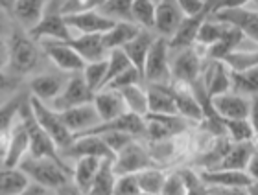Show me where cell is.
I'll use <instances>...</instances> for the list:
<instances>
[{
	"instance_id": "39",
	"label": "cell",
	"mask_w": 258,
	"mask_h": 195,
	"mask_svg": "<svg viewBox=\"0 0 258 195\" xmlns=\"http://www.w3.org/2000/svg\"><path fill=\"white\" fill-rule=\"evenodd\" d=\"M227 30H229L227 24H223V22H220V21H214V19H210L209 17V19H205L203 24L199 26L198 35H196V43H198L199 46L209 48L210 44L218 43V41L225 35Z\"/></svg>"
},
{
	"instance_id": "50",
	"label": "cell",
	"mask_w": 258,
	"mask_h": 195,
	"mask_svg": "<svg viewBox=\"0 0 258 195\" xmlns=\"http://www.w3.org/2000/svg\"><path fill=\"white\" fill-rule=\"evenodd\" d=\"M184 17H194L207 8V0H175Z\"/></svg>"
},
{
	"instance_id": "49",
	"label": "cell",
	"mask_w": 258,
	"mask_h": 195,
	"mask_svg": "<svg viewBox=\"0 0 258 195\" xmlns=\"http://www.w3.org/2000/svg\"><path fill=\"white\" fill-rule=\"evenodd\" d=\"M159 195H184V182L181 179L179 171L166 173L164 182H162L161 193Z\"/></svg>"
},
{
	"instance_id": "19",
	"label": "cell",
	"mask_w": 258,
	"mask_h": 195,
	"mask_svg": "<svg viewBox=\"0 0 258 195\" xmlns=\"http://www.w3.org/2000/svg\"><path fill=\"white\" fill-rule=\"evenodd\" d=\"M210 6H212V0H207V8L201 13H198V15L194 17H184V21L181 22L177 32L168 39V50H183V48H188V46H194L199 26L210 15Z\"/></svg>"
},
{
	"instance_id": "2",
	"label": "cell",
	"mask_w": 258,
	"mask_h": 195,
	"mask_svg": "<svg viewBox=\"0 0 258 195\" xmlns=\"http://www.w3.org/2000/svg\"><path fill=\"white\" fill-rule=\"evenodd\" d=\"M19 120L24 124V127H26V131H28V138H30V151H28V157L50 158V160L61 164L64 168H69V164L64 162V158L59 155V149L55 147L52 138L41 129V125L33 118L32 111H30V105H28V96L24 98V102H22L21 109H19Z\"/></svg>"
},
{
	"instance_id": "32",
	"label": "cell",
	"mask_w": 258,
	"mask_h": 195,
	"mask_svg": "<svg viewBox=\"0 0 258 195\" xmlns=\"http://www.w3.org/2000/svg\"><path fill=\"white\" fill-rule=\"evenodd\" d=\"M113 158H103L100 162V168H98L94 179H92L87 195H111L113 193V186L114 180H116V175L113 171Z\"/></svg>"
},
{
	"instance_id": "56",
	"label": "cell",
	"mask_w": 258,
	"mask_h": 195,
	"mask_svg": "<svg viewBox=\"0 0 258 195\" xmlns=\"http://www.w3.org/2000/svg\"><path fill=\"white\" fill-rule=\"evenodd\" d=\"M8 66V43L0 41V70H4Z\"/></svg>"
},
{
	"instance_id": "22",
	"label": "cell",
	"mask_w": 258,
	"mask_h": 195,
	"mask_svg": "<svg viewBox=\"0 0 258 195\" xmlns=\"http://www.w3.org/2000/svg\"><path fill=\"white\" fill-rule=\"evenodd\" d=\"M103 33H94V35H78V37L69 39L67 43L76 50V54L80 55L85 63L92 61H102L107 57L109 50L105 48L102 39Z\"/></svg>"
},
{
	"instance_id": "21",
	"label": "cell",
	"mask_w": 258,
	"mask_h": 195,
	"mask_svg": "<svg viewBox=\"0 0 258 195\" xmlns=\"http://www.w3.org/2000/svg\"><path fill=\"white\" fill-rule=\"evenodd\" d=\"M201 81L209 94V98L220 96V94L229 92L231 88V79H229V70L221 61H209L205 70H201Z\"/></svg>"
},
{
	"instance_id": "24",
	"label": "cell",
	"mask_w": 258,
	"mask_h": 195,
	"mask_svg": "<svg viewBox=\"0 0 258 195\" xmlns=\"http://www.w3.org/2000/svg\"><path fill=\"white\" fill-rule=\"evenodd\" d=\"M146 98L150 114H177L170 83H151L146 88Z\"/></svg>"
},
{
	"instance_id": "62",
	"label": "cell",
	"mask_w": 258,
	"mask_h": 195,
	"mask_svg": "<svg viewBox=\"0 0 258 195\" xmlns=\"http://www.w3.org/2000/svg\"><path fill=\"white\" fill-rule=\"evenodd\" d=\"M153 2H155V4H157V2H159V0H153Z\"/></svg>"
},
{
	"instance_id": "51",
	"label": "cell",
	"mask_w": 258,
	"mask_h": 195,
	"mask_svg": "<svg viewBox=\"0 0 258 195\" xmlns=\"http://www.w3.org/2000/svg\"><path fill=\"white\" fill-rule=\"evenodd\" d=\"M249 2H254V0H212V6H210V15L216 13V11H221V10L243 8V6H247Z\"/></svg>"
},
{
	"instance_id": "35",
	"label": "cell",
	"mask_w": 258,
	"mask_h": 195,
	"mask_svg": "<svg viewBox=\"0 0 258 195\" xmlns=\"http://www.w3.org/2000/svg\"><path fill=\"white\" fill-rule=\"evenodd\" d=\"M225 136L231 142H256V127L253 120H223Z\"/></svg>"
},
{
	"instance_id": "15",
	"label": "cell",
	"mask_w": 258,
	"mask_h": 195,
	"mask_svg": "<svg viewBox=\"0 0 258 195\" xmlns=\"http://www.w3.org/2000/svg\"><path fill=\"white\" fill-rule=\"evenodd\" d=\"M57 114H59L64 127L74 136L83 135V133H87L89 129H92L94 125H98L102 122L92 103L78 105V107H72V109H64V111H59Z\"/></svg>"
},
{
	"instance_id": "3",
	"label": "cell",
	"mask_w": 258,
	"mask_h": 195,
	"mask_svg": "<svg viewBox=\"0 0 258 195\" xmlns=\"http://www.w3.org/2000/svg\"><path fill=\"white\" fill-rule=\"evenodd\" d=\"M19 168L26 173L30 182L39 184L46 190H57L59 186L67 184L72 177V169L64 168L61 164L50 160V158H22Z\"/></svg>"
},
{
	"instance_id": "4",
	"label": "cell",
	"mask_w": 258,
	"mask_h": 195,
	"mask_svg": "<svg viewBox=\"0 0 258 195\" xmlns=\"http://www.w3.org/2000/svg\"><path fill=\"white\" fill-rule=\"evenodd\" d=\"M28 105H30V111H32L35 122H37V124L41 125V129L52 138L55 147L61 149V151L67 149V147L72 144V140H74V135L64 127L57 111H54L48 103H43L41 100H37V98H33V96H28Z\"/></svg>"
},
{
	"instance_id": "12",
	"label": "cell",
	"mask_w": 258,
	"mask_h": 195,
	"mask_svg": "<svg viewBox=\"0 0 258 195\" xmlns=\"http://www.w3.org/2000/svg\"><path fill=\"white\" fill-rule=\"evenodd\" d=\"M201 57H199L198 50L194 46L179 50V54L173 57V63L170 65V79L173 83H183L190 85L201 76Z\"/></svg>"
},
{
	"instance_id": "58",
	"label": "cell",
	"mask_w": 258,
	"mask_h": 195,
	"mask_svg": "<svg viewBox=\"0 0 258 195\" xmlns=\"http://www.w3.org/2000/svg\"><path fill=\"white\" fill-rule=\"evenodd\" d=\"M13 2H15V0H0V8L10 11V8L13 6Z\"/></svg>"
},
{
	"instance_id": "60",
	"label": "cell",
	"mask_w": 258,
	"mask_h": 195,
	"mask_svg": "<svg viewBox=\"0 0 258 195\" xmlns=\"http://www.w3.org/2000/svg\"><path fill=\"white\" fill-rule=\"evenodd\" d=\"M2 157H4V147L0 146V158H2Z\"/></svg>"
},
{
	"instance_id": "52",
	"label": "cell",
	"mask_w": 258,
	"mask_h": 195,
	"mask_svg": "<svg viewBox=\"0 0 258 195\" xmlns=\"http://www.w3.org/2000/svg\"><path fill=\"white\" fill-rule=\"evenodd\" d=\"M220 195H256V182L247 188H223V190H218Z\"/></svg>"
},
{
	"instance_id": "9",
	"label": "cell",
	"mask_w": 258,
	"mask_h": 195,
	"mask_svg": "<svg viewBox=\"0 0 258 195\" xmlns=\"http://www.w3.org/2000/svg\"><path fill=\"white\" fill-rule=\"evenodd\" d=\"M26 33L35 43L43 41V39H54V41H69V39H72L70 28L67 26L64 17L61 15L59 6L57 8H46L41 21L32 30H28Z\"/></svg>"
},
{
	"instance_id": "43",
	"label": "cell",
	"mask_w": 258,
	"mask_h": 195,
	"mask_svg": "<svg viewBox=\"0 0 258 195\" xmlns=\"http://www.w3.org/2000/svg\"><path fill=\"white\" fill-rule=\"evenodd\" d=\"M179 175L184 182V195H209L212 188L205 184L201 177H199V171H194V169H179Z\"/></svg>"
},
{
	"instance_id": "14",
	"label": "cell",
	"mask_w": 258,
	"mask_h": 195,
	"mask_svg": "<svg viewBox=\"0 0 258 195\" xmlns=\"http://www.w3.org/2000/svg\"><path fill=\"white\" fill-rule=\"evenodd\" d=\"M61 157H70V158H80V157H94V158H114L113 151L107 147V144L102 140V136L98 135H80L74 136V140L63 153H59Z\"/></svg>"
},
{
	"instance_id": "25",
	"label": "cell",
	"mask_w": 258,
	"mask_h": 195,
	"mask_svg": "<svg viewBox=\"0 0 258 195\" xmlns=\"http://www.w3.org/2000/svg\"><path fill=\"white\" fill-rule=\"evenodd\" d=\"M256 155V142H231L218 168L245 171L249 160ZM216 168V169H218Z\"/></svg>"
},
{
	"instance_id": "42",
	"label": "cell",
	"mask_w": 258,
	"mask_h": 195,
	"mask_svg": "<svg viewBox=\"0 0 258 195\" xmlns=\"http://www.w3.org/2000/svg\"><path fill=\"white\" fill-rule=\"evenodd\" d=\"M131 4L133 0H105L98 11L113 21L131 22Z\"/></svg>"
},
{
	"instance_id": "34",
	"label": "cell",
	"mask_w": 258,
	"mask_h": 195,
	"mask_svg": "<svg viewBox=\"0 0 258 195\" xmlns=\"http://www.w3.org/2000/svg\"><path fill=\"white\" fill-rule=\"evenodd\" d=\"M100 162H102V160L94 157L76 158V166H74V169H72V182H74L81 191L87 193L92 179H94V175H96L98 168H100Z\"/></svg>"
},
{
	"instance_id": "54",
	"label": "cell",
	"mask_w": 258,
	"mask_h": 195,
	"mask_svg": "<svg viewBox=\"0 0 258 195\" xmlns=\"http://www.w3.org/2000/svg\"><path fill=\"white\" fill-rule=\"evenodd\" d=\"M10 24L11 22H10V17H8V11L0 8V41H6L8 33H11Z\"/></svg>"
},
{
	"instance_id": "53",
	"label": "cell",
	"mask_w": 258,
	"mask_h": 195,
	"mask_svg": "<svg viewBox=\"0 0 258 195\" xmlns=\"http://www.w3.org/2000/svg\"><path fill=\"white\" fill-rule=\"evenodd\" d=\"M17 87V77L0 70V92H10Z\"/></svg>"
},
{
	"instance_id": "6",
	"label": "cell",
	"mask_w": 258,
	"mask_h": 195,
	"mask_svg": "<svg viewBox=\"0 0 258 195\" xmlns=\"http://www.w3.org/2000/svg\"><path fill=\"white\" fill-rule=\"evenodd\" d=\"M168 39L157 37L151 44L144 61V77L148 83H170V59H168Z\"/></svg>"
},
{
	"instance_id": "30",
	"label": "cell",
	"mask_w": 258,
	"mask_h": 195,
	"mask_svg": "<svg viewBox=\"0 0 258 195\" xmlns=\"http://www.w3.org/2000/svg\"><path fill=\"white\" fill-rule=\"evenodd\" d=\"M231 92L245 98H256L258 92V66L243 72H229Z\"/></svg>"
},
{
	"instance_id": "47",
	"label": "cell",
	"mask_w": 258,
	"mask_h": 195,
	"mask_svg": "<svg viewBox=\"0 0 258 195\" xmlns=\"http://www.w3.org/2000/svg\"><path fill=\"white\" fill-rule=\"evenodd\" d=\"M102 140L107 144V147L113 151V155H116L118 151H122L129 142L135 140V136L127 135V133H120V131H107V133H102Z\"/></svg>"
},
{
	"instance_id": "38",
	"label": "cell",
	"mask_w": 258,
	"mask_h": 195,
	"mask_svg": "<svg viewBox=\"0 0 258 195\" xmlns=\"http://www.w3.org/2000/svg\"><path fill=\"white\" fill-rule=\"evenodd\" d=\"M105 74H107V57L102 61L85 63L83 70H81V77H83V81H85V85L89 87V90H91L92 94L103 88Z\"/></svg>"
},
{
	"instance_id": "48",
	"label": "cell",
	"mask_w": 258,
	"mask_h": 195,
	"mask_svg": "<svg viewBox=\"0 0 258 195\" xmlns=\"http://www.w3.org/2000/svg\"><path fill=\"white\" fill-rule=\"evenodd\" d=\"M139 182L135 173L131 175H116L113 186V193L111 195H137L139 193Z\"/></svg>"
},
{
	"instance_id": "44",
	"label": "cell",
	"mask_w": 258,
	"mask_h": 195,
	"mask_svg": "<svg viewBox=\"0 0 258 195\" xmlns=\"http://www.w3.org/2000/svg\"><path fill=\"white\" fill-rule=\"evenodd\" d=\"M127 66H131L129 59L125 57V54L122 52V48H113L109 50L107 54V74H105V83H103V87L107 85L114 76H118L120 72L125 70Z\"/></svg>"
},
{
	"instance_id": "7",
	"label": "cell",
	"mask_w": 258,
	"mask_h": 195,
	"mask_svg": "<svg viewBox=\"0 0 258 195\" xmlns=\"http://www.w3.org/2000/svg\"><path fill=\"white\" fill-rule=\"evenodd\" d=\"M216 114L221 120H253L254 122V98H245L234 92H225L210 98Z\"/></svg>"
},
{
	"instance_id": "33",
	"label": "cell",
	"mask_w": 258,
	"mask_h": 195,
	"mask_svg": "<svg viewBox=\"0 0 258 195\" xmlns=\"http://www.w3.org/2000/svg\"><path fill=\"white\" fill-rule=\"evenodd\" d=\"M32 184L21 168L0 169V195H19Z\"/></svg>"
},
{
	"instance_id": "26",
	"label": "cell",
	"mask_w": 258,
	"mask_h": 195,
	"mask_svg": "<svg viewBox=\"0 0 258 195\" xmlns=\"http://www.w3.org/2000/svg\"><path fill=\"white\" fill-rule=\"evenodd\" d=\"M170 88H172V98H173V102H175V109H177L179 116L184 120L201 122V120H203V113H201V107H199V103L196 102V98H194L188 85L172 83Z\"/></svg>"
},
{
	"instance_id": "5",
	"label": "cell",
	"mask_w": 258,
	"mask_h": 195,
	"mask_svg": "<svg viewBox=\"0 0 258 195\" xmlns=\"http://www.w3.org/2000/svg\"><path fill=\"white\" fill-rule=\"evenodd\" d=\"M39 48L61 72L67 74H78L83 70L85 61L76 54V50L67 41H54V39H43L39 41Z\"/></svg>"
},
{
	"instance_id": "59",
	"label": "cell",
	"mask_w": 258,
	"mask_h": 195,
	"mask_svg": "<svg viewBox=\"0 0 258 195\" xmlns=\"http://www.w3.org/2000/svg\"><path fill=\"white\" fill-rule=\"evenodd\" d=\"M209 195H220V191L218 190H214V188H212V190H210V193Z\"/></svg>"
},
{
	"instance_id": "31",
	"label": "cell",
	"mask_w": 258,
	"mask_h": 195,
	"mask_svg": "<svg viewBox=\"0 0 258 195\" xmlns=\"http://www.w3.org/2000/svg\"><path fill=\"white\" fill-rule=\"evenodd\" d=\"M140 30H142V28H139L137 24H133V22L116 21L114 22V26L102 35L103 44H105V48L107 50L122 48V46H124L125 43H129Z\"/></svg>"
},
{
	"instance_id": "1",
	"label": "cell",
	"mask_w": 258,
	"mask_h": 195,
	"mask_svg": "<svg viewBox=\"0 0 258 195\" xmlns=\"http://www.w3.org/2000/svg\"><path fill=\"white\" fill-rule=\"evenodd\" d=\"M8 43V66L11 76H26L35 70L41 59V48L37 43L30 39L24 30L17 28L10 33Z\"/></svg>"
},
{
	"instance_id": "41",
	"label": "cell",
	"mask_w": 258,
	"mask_h": 195,
	"mask_svg": "<svg viewBox=\"0 0 258 195\" xmlns=\"http://www.w3.org/2000/svg\"><path fill=\"white\" fill-rule=\"evenodd\" d=\"M137 177V182H139V190L144 191V193H151V195H159L161 193L162 182H164V177L166 173L157 169L155 166L148 169H142L139 173H135Z\"/></svg>"
},
{
	"instance_id": "45",
	"label": "cell",
	"mask_w": 258,
	"mask_h": 195,
	"mask_svg": "<svg viewBox=\"0 0 258 195\" xmlns=\"http://www.w3.org/2000/svg\"><path fill=\"white\" fill-rule=\"evenodd\" d=\"M105 0H64L59 6L61 15H74V13H83V11L100 10V6Z\"/></svg>"
},
{
	"instance_id": "28",
	"label": "cell",
	"mask_w": 258,
	"mask_h": 195,
	"mask_svg": "<svg viewBox=\"0 0 258 195\" xmlns=\"http://www.w3.org/2000/svg\"><path fill=\"white\" fill-rule=\"evenodd\" d=\"M67 79L69 77H63L59 74H39L30 81V92L43 103H48L55 100V96L63 90Z\"/></svg>"
},
{
	"instance_id": "57",
	"label": "cell",
	"mask_w": 258,
	"mask_h": 195,
	"mask_svg": "<svg viewBox=\"0 0 258 195\" xmlns=\"http://www.w3.org/2000/svg\"><path fill=\"white\" fill-rule=\"evenodd\" d=\"M46 193V188H43V186H39V184H30L26 188V190L22 191V193H19V195H44Z\"/></svg>"
},
{
	"instance_id": "40",
	"label": "cell",
	"mask_w": 258,
	"mask_h": 195,
	"mask_svg": "<svg viewBox=\"0 0 258 195\" xmlns=\"http://www.w3.org/2000/svg\"><path fill=\"white\" fill-rule=\"evenodd\" d=\"M131 22L142 30H153L155 22V2L153 0H133Z\"/></svg>"
},
{
	"instance_id": "37",
	"label": "cell",
	"mask_w": 258,
	"mask_h": 195,
	"mask_svg": "<svg viewBox=\"0 0 258 195\" xmlns=\"http://www.w3.org/2000/svg\"><path fill=\"white\" fill-rule=\"evenodd\" d=\"M229 72H243L258 66V52L256 50H232L221 59Z\"/></svg>"
},
{
	"instance_id": "20",
	"label": "cell",
	"mask_w": 258,
	"mask_h": 195,
	"mask_svg": "<svg viewBox=\"0 0 258 195\" xmlns=\"http://www.w3.org/2000/svg\"><path fill=\"white\" fill-rule=\"evenodd\" d=\"M92 105H94L102 122H109V120L116 118L120 114L127 113L125 103L122 100V94L118 90H113V88H102V90L94 92Z\"/></svg>"
},
{
	"instance_id": "13",
	"label": "cell",
	"mask_w": 258,
	"mask_h": 195,
	"mask_svg": "<svg viewBox=\"0 0 258 195\" xmlns=\"http://www.w3.org/2000/svg\"><path fill=\"white\" fill-rule=\"evenodd\" d=\"M30 151V138H28V131L24 127L21 120L17 118V122L11 127L8 140L4 144V162L6 168H19V164L22 162V158L28 157Z\"/></svg>"
},
{
	"instance_id": "18",
	"label": "cell",
	"mask_w": 258,
	"mask_h": 195,
	"mask_svg": "<svg viewBox=\"0 0 258 195\" xmlns=\"http://www.w3.org/2000/svg\"><path fill=\"white\" fill-rule=\"evenodd\" d=\"M184 21L183 11L179 10L175 0H159L155 4V22L153 30H157L159 37L170 39L177 32L181 22Z\"/></svg>"
},
{
	"instance_id": "46",
	"label": "cell",
	"mask_w": 258,
	"mask_h": 195,
	"mask_svg": "<svg viewBox=\"0 0 258 195\" xmlns=\"http://www.w3.org/2000/svg\"><path fill=\"white\" fill-rule=\"evenodd\" d=\"M142 81V74H140L135 66H127L125 70H122L118 76H114L111 81L103 88H113V90H120V88L129 87V85H137Z\"/></svg>"
},
{
	"instance_id": "11",
	"label": "cell",
	"mask_w": 258,
	"mask_h": 195,
	"mask_svg": "<svg viewBox=\"0 0 258 195\" xmlns=\"http://www.w3.org/2000/svg\"><path fill=\"white\" fill-rule=\"evenodd\" d=\"M92 96L94 94L85 85L83 77H81V72H78V74H72L67 79L63 90L55 96V100H52L50 107L59 113V111H64V109H72V107H78V105L92 103Z\"/></svg>"
},
{
	"instance_id": "16",
	"label": "cell",
	"mask_w": 258,
	"mask_h": 195,
	"mask_svg": "<svg viewBox=\"0 0 258 195\" xmlns=\"http://www.w3.org/2000/svg\"><path fill=\"white\" fill-rule=\"evenodd\" d=\"M199 177L209 188H214V190L247 188V186L258 182V180L249 177L247 171H240V169H205V171H199Z\"/></svg>"
},
{
	"instance_id": "55",
	"label": "cell",
	"mask_w": 258,
	"mask_h": 195,
	"mask_svg": "<svg viewBox=\"0 0 258 195\" xmlns=\"http://www.w3.org/2000/svg\"><path fill=\"white\" fill-rule=\"evenodd\" d=\"M55 193L57 195H87L85 191H81L78 186L74 184V182H67V184H63V186H59L57 190H55Z\"/></svg>"
},
{
	"instance_id": "8",
	"label": "cell",
	"mask_w": 258,
	"mask_h": 195,
	"mask_svg": "<svg viewBox=\"0 0 258 195\" xmlns=\"http://www.w3.org/2000/svg\"><path fill=\"white\" fill-rule=\"evenodd\" d=\"M113 171L114 175H131V173H139L142 169L153 168V158L146 147H142L137 140L129 142L127 146L114 155L113 162Z\"/></svg>"
},
{
	"instance_id": "23",
	"label": "cell",
	"mask_w": 258,
	"mask_h": 195,
	"mask_svg": "<svg viewBox=\"0 0 258 195\" xmlns=\"http://www.w3.org/2000/svg\"><path fill=\"white\" fill-rule=\"evenodd\" d=\"M50 2L52 0H15L10 11L11 15L15 17V21L24 28V32H28L41 21Z\"/></svg>"
},
{
	"instance_id": "27",
	"label": "cell",
	"mask_w": 258,
	"mask_h": 195,
	"mask_svg": "<svg viewBox=\"0 0 258 195\" xmlns=\"http://www.w3.org/2000/svg\"><path fill=\"white\" fill-rule=\"evenodd\" d=\"M153 41H155V37L151 35L150 30H140L129 43H125L124 46H122V52H124L125 57L129 59L131 66H135L140 74L144 72L146 55H148V52H150ZM142 79H144V77H142Z\"/></svg>"
},
{
	"instance_id": "17",
	"label": "cell",
	"mask_w": 258,
	"mask_h": 195,
	"mask_svg": "<svg viewBox=\"0 0 258 195\" xmlns=\"http://www.w3.org/2000/svg\"><path fill=\"white\" fill-rule=\"evenodd\" d=\"M64 22L70 30H76L80 35H94V33H105L114 26L113 19L103 17L100 11H83L74 15H63Z\"/></svg>"
},
{
	"instance_id": "61",
	"label": "cell",
	"mask_w": 258,
	"mask_h": 195,
	"mask_svg": "<svg viewBox=\"0 0 258 195\" xmlns=\"http://www.w3.org/2000/svg\"><path fill=\"white\" fill-rule=\"evenodd\" d=\"M137 195H151V193H144V191H139Z\"/></svg>"
},
{
	"instance_id": "29",
	"label": "cell",
	"mask_w": 258,
	"mask_h": 195,
	"mask_svg": "<svg viewBox=\"0 0 258 195\" xmlns=\"http://www.w3.org/2000/svg\"><path fill=\"white\" fill-rule=\"evenodd\" d=\"M24 98H26V94L19 92L8 98L6 102H0V146L2 147L8 140L11 127L19 118V109H21Z\"/></svg>"
},
{
	"instance_id": "10",
	"label": "cell",
	"mask_w": 258,
	"mask_h": 195,
	"mask_svg": "<svg viewBox=\"0 0 258 195\" xmlns=\"http://www.w3.org/2000/svg\"><path fill=\"white\" fill-rule=\"evenodd\" d=\"M214 21H220L231 28H236L238 32H242L249 41L256 43L258 37V13L256 10H247L243 8H231V10H221L209 15Z\"/></svg>"
},
{
	"instance_id": "36",
	"label": "cell",
	"mask_w": 258,
	"mask_h": 195,
	"mask_svg": "<svg viewBox=\"0 0 258 195\" xmlns=\"http://www.w3.org/2000/svg\"><path fill=\"white\" fill-rule=\"evenodd\" d=\"M118 92L122 94V100H124V103H125L127 113L139 114V116H142V118L148 114V98H146V88L140 87V83L120 88Z\"/></svg>"
}]
</instances>
